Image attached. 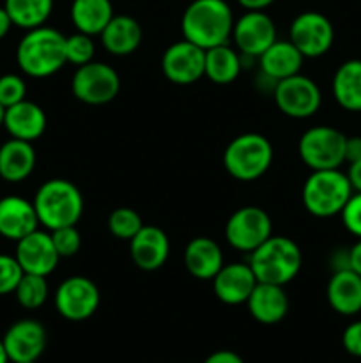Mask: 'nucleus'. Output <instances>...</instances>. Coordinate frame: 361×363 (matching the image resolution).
Masks as SVG:
<instances>
[{
  "instance_id": "nucleus-1",
  "label": "nucleus",
  "mask_w": 361,
  "mask_h": 363,
  "mask_svg": "<svg viewBox=\"0 0 361 363\" xmlns=\"http://www.w3.org/2000/svg\"><path fill=\"white\" fill-rule=\"evenodd\" d=\"M234 14L225 0H193L180 18L183 38L202 50L227 45L232 38Z\"/></svg>"
},
{
  "instance_id": "nucleus-2",
  "label": "nucleus",
  "mask_w": 361,
  "mask_h": 363,
  "mask_svg": "<svg viewBox=\"0 0 361 363\" xmlns=\"http://www.w3.org/2000/svg\"><path fill=\"white\" fill-rule=\"evenodd\" d=\"M16 62L21 73L32 78H48L67 64L66 35L53 27L27 30L16 48Z\"/></svg>"
},
{
  "instance_id": "nucleus-3",
  "label": "nucleus",
  "mask_w": 361,
  "mask_h": 363,
  "mask_svg": "<svg viewBox=\"0 0 361 363\" xmlns=\"http://www.w3.org/2000/svg\"><path fill=\"white\" fill-rule=\"evenodd\" d=\"M34 208L39 225L46 230L76 225L84 215V195L80 188L67 179H48L34 195Z\"/></svg>"
},
{
  "instance_id": "nucleus-4",
  "label": "nucleus",
  "mask_w": 361,
  "mask_h": 363,
  "mask_svg": "<svg viewBox=\"0 0 361 363\" xmlns=\"http://www.w3.org/2000/svg\"><path fill=\"white\" fill-rule=\"evenodd\" d=\"M248 264L253 269L257 282L287 286L299 273L303 254L294 240L287 236H271L250 254Z\"/></svg>"
},
{
  "instance_id": "nucleus-5",
  "label": "nucleus",
  "mask_w": 361,
  "mask_h": 363,
  "mask_svg": "<svg viewBox=\"0 0 361 363\" xmlns=\"http://www.w3.org/2000/svg\"><path fill=\"white\" fill-rule=\"evenodd\" d=\"M353 194L349 177L340 169L311 170L301 190V201L315 218H331L343 211Z\"/></svg>"
},
{
  "instance_id": "nucleus-6",
  "label": "nucleus",
  "mask_w": 361,
  "mask_h": 363,
  "mask_svg": "<svg viewBox=\"0 0 361 363\" xmlns=\"http://www.w3.org/2000/svg\"><path fill=\"white\" fill-rule=\"evenodd\" d=\"M273 145L260 133H243L229 142L223 167L237 181L251 183L264 176L273 163Z\"/></svg>"
},
{
  "instance_id": "nucleus-7",
  "label": "nucleus",
  "mask_w": 361,
  "mask_h": 363,
  "mask_svg": "<svg viewBox=\"0 0 361 363\" xmlns=\"http://www.w3.org/2000/svg\"><path fill=\"white\" fill-rule=\"evenodd\" d=\"M345 138L333 126L308 128L297 144L301 162L310 170L340 169L345 163Z\"/></svg>"
},
{
  "instance_id": "nucleus-8",
  "label": "nucleus",
  "mask_w": 361,
  "mask_h": 363,
  "mask_svg": "<svg viewBox=\"0 0 361 363\" xmlns=\"http://www.w3.org/2000/svg\"><path fill=\"white\" fill-rule=\"evenodd\" d=\"M120 91V77L112 66L99 60L78 66L71 78V92L85 105L99 106L113 101Z\"/></svg>"
},
{
  "instance_id": "nucleus-9",
  "label": "nucleus",
  "mask_w": 361,
  "mask_h": 363,
  "mask_svg": "<svg viewBox=\"0 0 361 363\" xmlns=\"http://www.w3.org/2000/svg\"><path fill=\"white\" fill-rule=\"evenodd\" d=\"M273 236V223L258 206H244L234 211L225 225V240L232 248L251 254Z\"/></svg>"
},
{
  "instance_id": "nucleus-10",
  "label": "nucleus",
  "mask_w": 361,
  "mask_h": 363,
  "mask_svg": "<svg viewBox=\"0 0 361 363\" xmlns=\"http://www.w3.org/2000/svg\"><path fill=\"white\" fill-rule=\"evenodd\" d=\"M273 99L280 112L292 119H308L315 116L322 105L319 85L301 73L280 80L273 89Z\"/></svg>"
},
{
  "instance_id": "nucleus-11",
  "label": "nucleus",
  "mask_w": 361,
  "mask_h": 363,
  "mask_svg": "<svg viewBox=\"0 0 361 363\" xmlns=\"http://www.w3.org/2000/svg\"><path fill=\"white\" fill-rule=\"evenodd\" d=\"M289 41L304 59H319L331 50L335 43V28L328 16L317 11L297 14L289 28Z\"/></svg>"
},
{
  "instance_id": "nucleus-12",
  "label": "nucleus",
  "mask_w": 361,
  "mask_h": 363,
  "mask_svg": "<svg viewBox=\"0 0 361 363\" xmlns=\"http://www.w3.org/2000/svg\"><path fill=\"white\" fill-rule=\"evenodd\" d=\"M101 294L91 279L81 275L62 280L55 291V308L64 319L73 323L92 318L99 308Z\"/></svg>"
},
{
  "instance_id": "nucleus-13",
  "label": "nucleus",
  "mask_w": 361,
  "mask_h": 363,
  "mask_svg": "<svg viewBox=\"0 0 361 363\" xmlns=\"http://www.w3.org/2000/svg\"><path fill=\"white\" fill-rule=\"evenodd\" d=\"M232 39L241 55L258 59L276 41L275 21L264 11H246L234 21Z\"/></svg>"
},
{
  "instance_id": "nucleus-14",
  "label": "nucleus",
  "mask_w": 361,
  "mask_h": 363,
  "mask_svg": "<svg viewBox=\"0 0 361 363\" xmlns=\"http://www.w3.org/2000/svg\"><path fill=\"white\" fill-rule=\"evenodd\" d=\"M205 50L180 39L163 52L161 71L176 85H191L204 77Z\"/></svg>"
},
{
  "instance_id": "nucleus-15",
  "label": "nucleus",
  "mask_w": 361,
  "mask_h": 363,
  "mask_svg": "<svg viewBox=\"0 0 361 363\" xmlns=\"http://www.w3.org/2000/svg\"><path fill=\"white\" fill-rule=\"evenodd\" d=\"M14 257H16L23 273L41 277L52 275L60 261V255L57 254L55 245H53L52 234L39 229L16 241Z\"/></svg>"
},
{
  "instance_id": "nucleus-16",
  "label": "nucleus",
  "mask_w": 361,
  "mask_h": 363,
  "mask_svg": "<svg viewBox=\"0 0 361 363\" xmlns=\"http://www.w3.org/2000/svg\"><path fill=\"white\" fill-rule=\"evenodd\" d=\"M2 342L11 363L38 362L45 353L48 335L35 319H20L7 328Z\"/></svg>"
},
{
  "instance_id": "nucleus-17",
  "label": "nucleus",
  "mask_w": 361,
  "mask_h": 363,
  "mask_svg": "<svg viewBox=\"0 0 361 363\" xmlns=\"http://www.w3.org/2000/svg\"><path fill=\"white\" fill-rule=\"evenodd\" d=\"M130 255L142 272H156L163 268L170 255V240L163 229L144 225L130 240Z\"/></svg>"
},
{
  "instance_id": "nucleus-18",
  "label": "nucleus",
  "mask_w": 361,
  "mask_h": 363,
  "mask_svg": "<svg viewBox=\"0 0 361 363\" xmlns=\"http://www.w3.org/2000/svg\"><path fill=\"white\" fill-rule=\"evenodd\" d=\"M211 282L212 291L222 303L243 305L257 286V277L248 262H230L222 266Z\"/></svg>"
},
{
  "instance_id": "nucleus-19",
  "label": "nucleus",
  "mask_w": 361,
  "mask_h": 363,
  "mask_svg": "<svg viewBox=\"0 0 361 363\" xmlns=\"http://www.w3.org/2000/svg\"><path fill=\"white\" fill-rule=\"evenodd\" d=\"M35 229H39V218L34 202L20 195L0 199V236L9 241H20Z\"/></svg>"
},
{
  "instance_id": "nucleus-20",
  "label": "nucleus",
  "mask_w": 361,
  "mask_h": 363,
  "mask_svg": "<svg viewBox=\"0 0 361 363\" xmlns=\"http://www.w3.org/2000/svg\"><path fill=\"white\" fill-rule=\"evenodd\" d=\"M248 312L260 325H278L289 312V298L283 286L257 282L246 300Z\"/></svg>"
},
{
  "instance_id": "nucleus-21",
  "label": "nucleus",
  "mask_w": 361,
  "mask_h": 363,
  "mask_svg": "<svg viewBox=\"0 0 361 363\" xmlns=\"http://www.w3.org/2000/svg\"><path fill=\"white\" fill-rule=\"evenodd\" d=\"M46 124H48V119H46L45 110L38 103L28 101V99L9 106L4 113V128L11 135V138H18V140L35 142L42 137Z\"/></svg>"
},
{
  "instance_id": "nucleus-22",
  "label": "nucleus",
  "mask_w": 361,
  "mask_h": 363,
  "mask_svg": "<svg viewBox=\"0 0 361 363\" xmlns=\"http://www.w3.org/2000/svg\"><path fill=\"white\" fill-rule=\"evenodd\" d=\"M328 303L336 314L356 315L361 312V277L350 268H340L331 275L326 289Z\"/></svg>"
},
{
  "instance_id": "nucleus-23",
  "label": "nucleus",
  "mask_w": 361,
  "mask_h": 363,
  "mask_svg": "<svg viewBox=\"0 0 361 363\" xmlns=\"http://www.w3.org/2000/svg\"><path fill=\"white\" fill-rule=\"evenodd\" d=\"M257 60L260 73L278 84L280 80H285V78L301 73L304 57L289 39L287 41L276 39Z\"/></svg>"
},
{
  "instance_id": "nucleus-24",
  "label": "nucleus",
  "mask_w": 361,
  "mask_h": 363,
  "mask_svg": "<svg viewBox=\"0 0 361 363\" xmlns=\"http://www.w3.org/2000/svg\"><path fill=\"white\" fill-rule=\"evenodd\" d=\"M223 264L222 248L211 238H193L184 248V266L195 279L212 280Z\"/></svg>"
},
{
  "instance_id": "nucleus-25",
  "label": "nucleus",
  "mask_w": 361,
  "mask_h": 363,
  "mask_svg": "<svg viewBox=\"0 0 361 363\" xmlns=\"http://www.w3.org/2000/svg\"><path fill=\"white\" fill-rule=\"evenodd\" d=\"M35 149L32 142L9 138L0 145V177L7 183H21L35 169Z\"/></svg>"
},
{
  "instance_id": "nucleus-26",
  "label": "nucleus",
  "mask_w": 361,
  "mask_h": 363,
  "mask_svg": "<svg viewBox=\"0 0 361 363\" xmlns=\"http://www.w3.org/2000/svg\"><path fill=\"white\" fill-rule=\"evenodd\" d=\"M103 46L108 53L115 57L131 55L142 45V32L140 23L134 18L126 16V14H117L110 20V23L103 28L99 34Z\"/></svg>"
},
{
  "instance_id": "nucleus-27",
  "label": "nucleus",
  "mask_w": 361,
  "mask_h": 363,
  "mask_svg": "<svg viewBox=\"0 0 361 363\" xmlns=\"http://www.w3.org/2000/svg\"><path fill=\"white\" fill-rule=\"evenodd\" d=\"M331 91L335 101L347 112H361V60L340 64L333 74Z\"/></svg>"
},
{
  "instance_id": "nucleus-28",
  "label": "nucleus",
  "mask_w": 361,
  "mask_h": 363,
  "mask_svg": "<svg viewBox=\"0 0 361 363\" xmlns=\"http://www.w3.org/2000/svg\"><path fill=\"white\" fill-rule=\"evenodd\" d=\"M243 69V55L232 46L219 45L205 50L204 77L216 85H229L237 80Z\"/></svg>"
},
{
  "instance_id": "nucleus-29",
  "label": "nucleus",
  "mask_w": 361,
  "mask_h": 363,
  "mask_svg": "<svg viewBox=\"0 0 361 363\" xmlns=\"http://www.w3.org/2000/svg\"><path fill=\"white\" fill-rule=\"evenodd\" d=\"M115 16L110 0H73L71 21L76 32L87 35H99L103 28Z\"/></svg>"
},
{
  "instance_id": "nucleus-30",
  "label": "nucleus",
  "mask_w": 361,
  "mask_h": 363,
  "mask_svg": "<svg viewBox=\"0 0 361 363\" xmlns=\"http://www.w3.org/2000/svg\"><path fill=\"white\" fill-rule=\"evenodd\" d=\"M4 7L13 25L30 30L48 21L53 11V0H6Z\"/></svg>"
},
{
  "instance_id": "nucleus-31",
  "label": "nucleus",
  "mask_w": 361,
  "mask_h": 363,
  "mask_svg": "<svg viewBox=\"0 0 361 363\" xmlns=\"http://www.w3.org/2000/svg\"><path fill=\"white\" fill-rule=\"evenodd\" d=\"M13 294L16 296V301L23 308H27V311H38L48 300V280H46V277L23 273V277H21L20 284H18Z\"/></svg>"
},
{
  "instance_id": "nucleus-32",
  "label": "nucleus",
  "mask_w": 361,
  "mask_h": 363,
  "mask_svg": "<svg viewBox=\"0 0 361 363\" xmlns=\"http://www.w3.org/2000/svg\"><path fill=\"white\" fill-rule=\"evenodd\" d=\"M144 227V220L138 211L131 208H117L108 216V230L117 240L130 241Z\"/></svg>"
},
{
  "instance_id": "nucleus-33",
  "label": "nucleus",
  "mask_w": 361,
  "mask_h": 363,
  "mask_svg": "<svg viewBox=\"0 0 361 363\" xmlns=\"http://www.w3.org/2000/svg\"><path fill=\"white\" fill-rule=\"evenodd\" d=\"M96 43L92 35L74 32L69 38H66V59L74 66H84L94 60Z\"/></svg>"
},
{
  "instance_id": "nucleus-34",
  "label": "nucleus",
  "mask_w": 361,
  "mask_h": 363,
  "mask_svg": "<svg viewBox=\"0 0 361 363\" xmlns=\"http://www.w3.org/2000/svg\"><path fill=\"white\" fill-rule=\"evenodd\" d=\"M50 234H52L53 245H55V250L60 255V259L73 257L80 252L81 234L76 229V225L59 227V229L50 230Z\"/></svg>"
},
{
  "instance_id": "nucleus-35",
  "label": "nucleus",
  "mask_w": 361,
  "mask_h": 363,
  "mask_svg": "<svg viewBox=\"0 0 361 363\" xmlns=\"http://www.w3.org/2000/svg\"><path fill=\"white\" fill-rule=\"evenodd\" d=\"M27 99V84L20 74L7 73L0 77V105L4 108Z\"/></svg>"
},
{
  "instance_id": "nucleus-36",
  "label": "nucleus",
  "mask_w": 361,
  "mask_h": 363,
  "mask_svg": "<svg viewBox=\"0 0 361 363\" xmlns=\"http://www.w3.org/2000/svg\"><path fill=\"white\" fill-rule=\"evenodd\" d=\"M23 277V269L18 264L14 255L0 254V296L14 293Z\"/></svg>"
},
{
  "instance_id": "nucleus-37",
  "label": "nucleus",
  "mask_w": 361,
  "mask_h": 363,
  "mask_svg": "<svg viewBox=\"0 0 361 363\" xmlns=\"http://www.w3.org/2000/svg\"><path fill=\"white\" fill-rule=\"evenodd\" d=\"M340 216H342L343 227L353 236L361 238V191H354Z\"/></svg>"
},
{
  "instance_id": "nucleus-38",
  "label": "nucleus",
  "mask_w": 361,
  "mask_h": 363,
  "mask_svg": "<svg viewBox=\"0 0 361 363\" xmlns=\"http://www.w3.org/2000/svg\"><path fill=\"white\" fill-rule=\"evenodd\" d=\"M342 346L350 357L361 358V319L354 321L343 330L342 333Z\"/></svg>"
},
{
  "instance_id": "nucleus-39",
  "label": "nucleus",
  "mask_w": 361,
  "mask_h": 363,
  "mask_svg": "<svg viewBox=\"0 0 361 363\" xmlns=\"http://www.w3.org/2000/svg\"><path fill=\"white\" fill-rule=\"evenodd\" d=\"M356 160H361V137L354 135V137L345 138V162L353 163Z\"/></svg>"
},
{
  "instance_id": "nucleus-40",
  "label": "nucleus",
  "mask_w": 361,
  "mask_h": 363,
  "mask_svg": "<svg viewBox=\"0 0 361 363\" xmlns=\"http://www.w3.org/2000/svg\"><path fill=\"white\" fill-rule=\"evenodd\" d=\"M204 363H244V362L243 358H241L237 353H234V351L219 350V351H214L212 354H209V357L204 360Z\"/></svg>"
},
{
  "instance_id": "nucleus-41",
  "label": "nucleus",
  "mask_w": 361,
  "mask_h": 363,
  "mask_svg": "<svg viewBox=\"0 0 361 363\" xmlns=\"http://www.w3.org/2000/svg\"><path fill=\"white\" fill-rule=\"evenodd\" d=\"M347 177L350 181V186L354 191H361V160L349 163V169H347Z\"/></svg>"
},
{
  "instance_id": "nucleus-42",
  "label": "nucleus",
  "mask_w": 361,
  "mask_h": 363,
  "mask_svg": "<svg viewBox=\"0 0 361 363\" xmlns=\"http://www.w3.org/2000/svg\"><path fill=\"white\" fill-rule=\"evenodd\" d=\"M347 259H349V268L354 269L357 275L361 277V238L356 241L353 248L347 254Z\"/></svg>"
},
{
  "instance_id": "nucleus-43",
  "label": "nucleus",
  "mask_w": 361,
  "mask_h": 363,
  "mask_svg": "<svg viewBox=\"0 0 361 363\" xmlns=\"http://www.w3.org/2000/svg\"><path fill=\"white\" fill-rule=\"evenodd\" d=\"M241 7L246 11H264L271 6L275 0H237Z\"/></svg>"
},
{
  "instance_id": "nucleus-44",
  "label": "nucleus",
  "mask_w": 361,
  "mask_h": 363,
  "mask_svg": "<svg viewBox=\"0 0 361 363\" xmlns=\"http://www.w3.org/2000/svg\"><path fill=\"white\" fill-rule=\"evenodd\" d=\"M11 27H13V21H11L9 14H7L6 7H0V39L6 38L9 34Z\"/></svg>"
},
{
  "instance_id": "nucleus-45",
  "label": "nucleus",
  "mask_w": 361,
  "mask_h": 363,
  "mask_svg": "<svg viewBox=\"0 0 361 363\" xmlns=\"http://www.w3.org/2000/svg\"><path fill=\"white\" fill-rule=\"evenodd\" d=\"M0 363H9V357H7L2 339H0Z\"/></svg>"
},
{
  "instance_id": "nucleus-46",
  "label": "nucleus",
  "mask_w": 361,
  "mask_h": 363,
  "mask_svg": "<svg viewBox=\"0 0 361 363\" xmlns=\"http://www.w3.org/2000/svg\"><path fill=\"white\" fill-rule=\"evenodd\" d=\"M4 113H6V108H4V106L0 105V128L4 126Z\"/></svg>"
},
{
  "instance_id": "nucleus-47",
  "label": "nucleus",
  "mask_w": 361,
  "mask_h": 363,
  "mask_svg": "<svg viewBox=\"0 0 361 363\" xmlns=\"http://www.w3.org/2000/svg\"><path fill=\"white\" fill-rule=\"evenodd\" d=\"M16 363H35V362H16Z\"/></svg>"
}]
</instances>
